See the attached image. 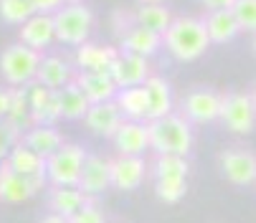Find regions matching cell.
Here are the masks:
<instances>
[{
	"mask_svg": "<svg viewBox=\"0 0 256 223\" xmlns=\"http://www.w3.org/2000/svg\"><path fill=\"white\" fill-rule=\"evenodd\" d=\"M162 44H165L168 54L182 64L198 61L210 48L208 30L200 18H175L162 36Z\"/></svg>",
	"mask_w": 256,
	"mask_h": 223,
	"instance_id": "6da1fadb",
	"label": "cell"
},
{
	"mask_svg": "<svg viewBox=\"0 0 256 223\" xmlns=\"http://www.w3.org/2000/svg\"><path fill=\"white\" fill-rule=\"evenodd\" d=\"M150 150L155 155H180L188 158L193 150V124L182 114H168L162 120L148 122Z\"/></svg>",
	"mask_w": 256,
	"mask_h": 223,
	"instance_id": "7a4b0ae2",
	"label": "cell"
},
{
	"mask_svg": "<svg viewBox=\"0 0 256 223\" xmlns=\"http://www.w3.org/2000/svg\"><path fill=\"white\" fill-rule=\"evenodd\" d=\"M41 61H44L41 51H33L26 44H13L0 54V74H3V79L10 89L28 86L38 76Z\"/></svg>",
	"mask_w": 256,
	"mask_h": 223,
	"instance_id": "3957f363",
	"label": "cell"
},
{
	"mask_svg": "<svg viewBox=\"0 0 256 223\" xmlns=\"http://www.w3.org/2000/svg\"><path fill=\"white\" fill-rule=\"evenodd\" d=\"M86 150L82 144L64 142L58 147V152H54L46 160V175L51 188H71V185L82 182V172L86 165Z\"/></svg>",
	"mask_w": 256,
	"mask_h": 223,
	"instance_id": "277c9868",
	"label": "cell"
},
{
	"mask_svg": "<svg viewBox=\"0 0 256 223\" xmlns=\"http://www.w3.org/2000/svg\"><path fill=\"white\" fill-rule=\"evenodd\" d=\"M54 23H56V41L64 44V46H84L89 33H92V26H94V13L84 6V3H66L56 16H54Z\"/></svg>",
	"mask_w": 256,
	"mask_h": 223,
	"instance_id": "5b68a950",
	"label": "cell"
},
{
	"mask_svg": "<svg viewBox=\"0 0 256 223\" xmlns=\"http://www.w3.org/2000/svg\"><path fill=\"white\" fill-rule=\"evenodd\" d=\"M221 109H224V94L213 89H193L182 99L180 114L190 124H210L221 122Z\"/></svg>",
	"mask_w": 256,
	"mask_h": 223,
	"instance_id": "8992f818",
	"label": "cell"
},
{
	"mask_svg": "<svg viewBox=\"0 0 256 223\" xmlns=\"http://www.w3.org/2000/svg\"><path fill=\"white\" fill-rule=\"evenodd\" d=\"M221 122L234 134H248L256 127V102L251 94L231 92L224 94V109H221Z\"/></svg>",
	"mask_w": 256,
	"mask_h": 223,
	"instance_id": "52a82bcc",
	"label": "cell"
},
{
	"mask_svg": "<svg viewBox=\"0 0 256 223\" xmlns=\"http://www.w3.org/2000/svg\"><path fill=\"white\" fill-rule=\"evenodd\" d=\"M26 89H28V102H30V127H56V122L64 120L58 92L38 82L28 84Z\"/></svg>",
	"mask_w": 256,
	"mask_h": 223,
	"instance_id": "ba28073f",
	"label": "cell"
},
{
	"mask_svg": "<svg viewBox=\"0 0 256 223\" xmlns=\"http://www.w3.org/2000/svg\"><path fill=\"white\" fill-rule=\"evenodd\" d=\"M218 165H221L224 178L238 188L256 185V155L251 150H241V147L224 150L218 155Z\"/></svg>",
	"mask_w": 256,
	"mask_h": 223,
	"instance_id": "9c48e42d",
	"label": "cell"
},
{
	"mask_svg": "<svg viewBox=\"0 0 256 223\" xmlns=\"http://www.w3.org/2000/svg\"><path fill=\"white\" fill-rule=\"evenodd\" d=\"M112 79L117 84V89H132V86H144L152 74H150V61L142 58V56H134V54H127V51H120L117 61L109 68Z\"/></svg>",
	"mask_w": 256,
	"mask_h": 223,
	"instance_id": "30bf717a",
	"label": "cell"
},
{
	"mask_svg": "<svg viewBox=\"0 0 256 223\" xmlns=\"http://www.w3.org/2000/svg\"><path fill=\"white\" fill-rule=\"evenodd\" d=\"M18 175L28 178L30 185L36 188V193H41L44 190V185L48 182V175H46V160L38 155V152H33L30 147L26 142H20L16 150L10 152V158L6 160Z\"/></svg>",
	"mask_w": 256,
	"mask_h": 223,
	"instance_id": "8fae6325",
	"label": "cell"
},
{
	"mask_svg": "<svg viewBox=\"0 0 256 223\" xmlns=\"http://www.w3.org/2000/svg\"><path fill=\"white\" fill-rule=\"evenodd\" d=\"M148 178V162L144 158H130V155H117L112 160V188L122 193H132Z\"/></svg>",
	"mask_w": 256,
	"mask_h": 223,
	"instance_id": "7c38bea8",
	"label": "cell"
},
{
	"mask_svg": "<svg viewBox=\"0 0 256 223\" xmlns=\"http://www.w3.org/2000/svg\"><path fill=\"white\" fill-rule=\"evenodd\" d=\"M114 147L120 155H130V158H142L150 150V130L148 122H130L124 120L122 127L117 130V134L112 137Z\"/></svg>",
	"mask_w": 256,
	"mask_h": 223,
	"instance_id": "4fadbf2b",
	"label": "cell"
},
{
	"mask_svg": "<svg viewBox=\"0 0 256 223\" xmlns=\"http://www.w3.org/2000/svg\"><path fill=\"white\" fill-rule=\"evenodd\" d=\"M124 117L117 106V102H102V104H92L86 117H84V124L92 134L96 137H114L117 130L122 127Z\"/></svg>",
	"mask_w": 256,
	"mask_h": 223,
	"instance_id": "5bb4252c",
	"label": "cell"
},
{
	"mask_svg": "<svg viewBox=\"0 0 256 223\" xmlns=\"http://www.w3.org/2000/svg\"><path fill=\"white\" fill-rule=\"evenodd\" d=\"M74 82H76V86L86 94V99H89L92 104L114 102V96H117V92H120L109 71H76Z\"/></svg>",
	"mask_w": 256,
	"mask_h": 223,
	"instance_id": "9a60e30c",
	"label": "cell"
},
{
	"mask_svg": "<svg viewBox=\"0 0 256 223\" xmlns=\"http://www.w3.org/2000/svg\"><path fill=\"white\" fill-rule=\"evenodd\" d=\"M79 188L89 196V198H99L112 188V160H104L99 155H89L84 172H82V182Z\"/></svg>",
	"mask_w": 256,
	"mask_h": 223,
	"instance_id": "2e32d148",
	"label": "cell"
},
{
	"mask_svg": "<svg viewBox=\"0 0 256 223\" xmlns=\"http://www.w3.org/2000/svg\"><path fill=\"white\" fill-rule=\"evenodd\" d=\"M54 41H56V23H54V16L36 13L28 23L20 26V44L30 46L33 51H41V54H44Z\"/></svg>",
	"mask_w": 256,
	"mask_h": 223,
	"instance_id": "e0dca14e",
	"label": "cell"
},
{
	"mask_svg": "<svg viewBox=\"0 0 256 223\" xmlns=\"http://www.w3.org/2000/svg\"><path fill=\"white\" fill-rule=\"evenodd\" d=\"M36 188L30 185L28 178L18 175L8 162H0V200L3 203H26L30 198H36Z\"/></svg>",
	"mask_w": 256,
	"mask_h": 223,
	"instance_id": "ac0fdd59",
	"label": "cell"
},
{
	"mask_svg": "<svg viewBox=\"0 0 256 223\" xmlns=\"http://www.w3.org/2000/svg\"><path fill=\"white\" fill-rule=\"evenodd\" d=\"M144 92H148V122L172 114L175 96H172L170 82H165L160 76H150L148 82H144Z\"/></svg>",
	"mask_w": 256,
	"mask_h": 223,
	"instance_id": "d6986e66",
	"label": "cell"
},
{
	"mask_svg": "<svg viewBox=\"0 0 256 223\" xmlns=\"http://www.w3.org/2000/svg\"><path fill=\"white\" fill-rule=\"evenodd\" d=\"M203 23H206L210 44H216V46H226L238 38V33H244L234 10H213L203 18Z\"/></svg>",
	"mask_w": 256,
	"mask_h": 223,
	"instance_id": "ffe728a7",
	"label": "cell"
},
{
	"mask_svg": "<svg viewBox=\"0 0 256 223\" xmlns=\"http://www.w3.org/2000/svg\"><path fill=\"white\" fill-rule=\"evenodd\" d=\"M120 48L114 46H99V44H84L76 48V68L79 71H109L117 61Z\"/></svg>",
	"mask_w": 256,
	"mask_h": 223,
	"instance_id": "44dd1931",
	"label": "cell"
},
{
	"mask_svg": "<svg viewBox=\"0 0 256 223\" xmlns=\"http://www.w3.org/2000/svg\"><path fill=\"white\" fill-rule=\"evenodd\" d=\"M74 68H71L68 58H61V56H44L41 61V68H38V76L36 82L54 89V92H61L64 86H68L74 82Z\"/></svg>",
	"mask_w": 256,
	"mask_h": 223,
	"instance_id": "7402d4cb",
	"label": "cell"
},
{
	"mask_svg": "<svg viewBox=\"0 0 256 223\" xmlns=\"http://www.w3.org/2000/svg\"><path fill=\"white\" fill-rule=\"evenodd\" d=\"M162 46H165L162 36L155 33V30L142 28V26H134L120 41V51H127V54H134V56H142V58H152Z\"/></svg>",
	"mask_w": 256,
	"mask_h": 223,
	"instance_id": "603a6c76",
	"label": "cell"
},
{
	"mask_svg": "<svg viewBox=\"0 0 256 223\" xmlns=\"http://www.w3.org/2000/svg\"><path fill=\"white\" fill-rule=\"evenodd\" d=\"M86 203H89V196L79 188V185H71V188H51L48 206H51V210L56 216L71 218L74 213H79Z\"/></svg>",
	"mask_w": 256,
	"mask_h": 223,
	"instance_id": "cb8c5ba5",
	"label": "cell"
},
{
	"mask_svg": "<svg viewBox=\"0 0 256 223\" xmlns=\"http://www.w3.org/2000/svg\"><path fill=\"white\" fill-rule=\"evenodd\" d=\"M114 102H117L124 120H130V122H148V92H144V86L120 89Z\"/></svg>",
	"mask_w": 256,
	"mask_h": 223,
	"instance_id": "d4e9b609",
	"label": "cell"
},
{
	"mask_svg": "<svg viewBox=\"0 0 256 223\" xmlns=\"http://www.w3.org/2000/svg\"><path fill=\"white\" fill-rule=\"evenodd\" d=\"M23 142L33 152H38L44 160H48L54 152H58V147L64 144V137L56 127H30L23 134Z\"/></svg>",
	"mask_w": 256,
	"mask_h": 223,
	"instance_id": "484cf974",
	"label": "cell"
},
{
	"mask_svg": "<svg viewBox=\"0 0 256 223\" xmlns=\"http://www.w3.org/2000/svg\"><path fill=\"white\" fill-rule=\"evenodd\" d=\"M58 102H61V114L66 120H84L86 112L92 106V102L86 99V94L76 86V82H71L68 86H64L58 92Z\"/></svg>",
	"mask_w": 256,
	"mask_h": 223,
	"instance_id": "4316f807",
	"label": "cell"
},
{
	"mask_svg": "<svg viewBox=\"0 0 256 223\" xmlns=\"http://www.w3.org/2000/svg\"><path fill=\"white\" fill-rule=\"evenodd\" d=\"M134 18H137V26L148 28V30H155L160 36H165V30L170 28V23L175 20L172 13L162 6V3H152V6H140L134 10Z\"/></svg>",
	"mask_w": 256,
	"mask_h": 223,
	"instance_id": "83f0119b",
	"label": "cell"
},
{
	"mask_svg": "<svg viewBox=\"0 0 256 223\" xmlns=\"http://www.w3.org/2000/svg\"><path fill=\"white\" fill-rule=\"evenodd\" d=\"M152 175H155V180H168V178H182V180H188V175H190L188 158H180V155H158L155 162H152Z\"/></svg>",
	"mask_w": 256,
	"mask_h": 223,
	"instance_id": "f1b7e54d",
	"label": "cell"
},
{
	"mask_svg": "<svg viewBox=\"0 0 256 223\" xmlns=\"http://www.w3.org/2000/svg\"><path fill=\"white\" fill-rule=\"evenodd\" d=\"M36 13L33 0H0V18L8 26H23L28 23Z\"/></svg>",
	"mask_w": 256,
	"mask_h": 223,
	"instance_id": "f546056e",
	"label": "cell"
},
{
	"mask_svg": "<svg viewBox=\"0 0 256 223\" xmlns=\"http://www.w3.org/2000/svg\"><path fill=\"white\" fill-rule=\"evenodd\" d=\"M23 134H26L23 127H18L8 117L0 120V162H6L10 158V152L23 142Z\"/></svg>",
	"mask_w": 256,
	"mask_h": 223,
	"instance_id": "4dcf8cb0",
	"label": "cell"
},
{
	"mask_svg": "<svg viewBox=\"0 0 256 223\" xmlns=\"http://www.w3.org/2000/svg\"><path fill=\"white\" fill-rule=\"evenodd\" d=\"M188 193V182L182 178H168V180H155V196L168 203V206H175L186 198Z\"/></svg>",
	"mask_w": 256,
	"mask_h": 223,
	"instance_id": "1f68e13d",
	"label": "cell"
},
{
	"mask_svg": "<svg viewBox=\"0 0 256 223\" xmlns=\"http://www.w3.org/2000/svg\"><path fill=\"white\" fill-rule=\"evenodd\" d=\"M8 120L16 122L18 127L30 124V102H28V89L26 86L10 89V112H8Z\"/></svg>",
	"mask_w": 256,
	"mask_h": 223,
	"instance_id": "d6a6232c",
	"label": "cell"
},
{
	"mask_svg": "<svg viewBox=\"0 0 256 223\" xmlns=\"http://www.w3.org/2000/svg\"><path fill=\"white\" fill-rule=\"evenodd\" d=\"M234 16H236L241 30L256 33V0H236Z\"/></svg>",
	"mask_w": 256,
	"mask_h": 223,
	"instance_id": "836d02e7",
	"label": "cell"
},
{
	"mask_svg": "<svg viewBox=\"0 0 256 223\" xmlns=\"http://www.w3.org/2000/svg\"><path fill=\"white\" fill-rule=\"evenodd\" d=\"M68 223H106V216H104V210L99 208L96 198H89V203H86L79 213L71 216Z\"/></svg>",
	"mask_w": 256,
	"mask_h": 223,
	"instance_id": "e575fe53",
	"label": "cell"
},
{
	"mask_svg": "<svg viewBox=\"0 0 256 223\" xmlns=\"http://www.w3.org/2000/svg\"><path fill=\"white\" fill-rule=\"evenodd\" d=\"M134 26H137L134 13H130V10H114V13H112V33H114L117 41H122Z\"/></svg>",
	"mask_w": 256,
	"mask_h": 223,
	"instance_id": "d590c367",
	"label": "cell"
},
{
	"mask_svg": "<svg viewBox=\"0 0 256 223\" xmlns=\"http://www.w3.org/2000/svg\"><path fill=\"white\" fill-rule=\"evenodd\" d=\"M33 6H36V10L44 13V16H56L66 6V0H33Z\"/></svg>",
	"mask_w": 256,
	"mask_h": 223,
	"instance_id": "8d00e7d4",
	"label": "cell"
},
{
	"mask_svg": "<svg viewBox=\"0 0 256 223\" xmlns=\"http://www.w3.org/2000/svg\"><path fill=\"white\" fill-rule=\"evenodd\" d=\"M198 3H200L208 13H213V10H234L236 0H198Z\"/></svg>",
	"mask_w": 256,
	"mask_h": 223,
	"instance_id": "74e56055",
	"label": "cell"
},
{
	"mask_svg": "<svg viewBox=\"0 0 256 223\" xmlns=\"http://www.w3.org/2000/svg\"><path fill=\"white\" fill-rule=\"evenodd\" d=\"M10 112V86H0V120H6Z\"/></svg>",
	"mask_w": 256,
	"mask_h": 223,
	"instance_id": "f35d334b",
	"label": "cell"
},
{
	"mask_svg": "<svg viewBox=\"0 0 256 223\" xmlns=\"http://www.w3.org/2000/svg\"><path fill=\"white\" fill-rule=\"evenodd\" d=\"M41 223H68V218H64V216H56V213H51V216H46Z\"/></svg>",
	"mask_w": 256,
	"mask_h": 223,
	"instance_id": "ab89813d",
	"label": "cell"
},
{
	"mask_svg": "<svg viewBox=\"0 0 256 223\" xmlns=\"http://www.w3.org/2000/svg\"><path fill=\"white\" fill-rule=\"evenodd\" d=\"M140 6H152V3H162V0H137Z\"/></svg>",
	"mask_w": 256,
	"mask_h": 223,
	"instance_id": "60d3db41",
	"label": "cell"
},
{
	"mask_svg": "<svg viewBox=\"0 0 256 223\" xmlns=\"http://www.w3.org/2000/svg\"><path fill=\"white\" fill-rule=\"evenodd\" d=\"M251 51H254V56H256V33H254V41H251Z\"/></svg>",
	"mask_w": 256,
	"mask_h": 223,
	"instance_id": "b9f144b4",
	"label": "cell"
},
{
	"mask_svg": "<svg viewBox=\"0 0 256 223\" xmlns=\"http://www.w3.org/2000/svg\"><path fill=\"white\" fill-rule=\"evenodd\" d=\"M66 3H82V0H66Z\"/></svg>",
	"mask_w": 256,
	"mask_h": 223,
	"instance_id": "7bdbcfd3",
	"label": "cell"
},
{
	"mask_svg": "<svg viewBox=\"0 0 256 223\" xmlns=\"http://www.w3.org/2000/svg\"><path fill=\"white\" fill-rule=\"evenodd\" d=\"M251 96H254V102H256V89H254V94H251Z\"/></svg>",
	"mask_w": 256,
	"mask_h": 223,
	"instance_id": "ee69618b",
	"label": "cell"
}]
</instances>
